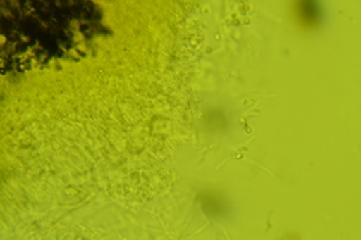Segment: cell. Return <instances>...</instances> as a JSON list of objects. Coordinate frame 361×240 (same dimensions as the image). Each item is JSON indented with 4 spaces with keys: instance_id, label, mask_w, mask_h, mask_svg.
<instances>
[{
    "instance_id": "1",
    "label": "cell",
    "mask_w": 361,
    "mask_h": 240,
    "mask_svg": "<svg viewBox=\"0 0 361 240\" xmlns=\"http://www.w3.org/2000/svg\"><path fill=\"white\" fill-rule=\"evenodd\" d=\"M292 14L297 26L304 32L313 30L319 23L318 5L312 2H295L292 5Z\"/></svg>"
}]
</instances>
